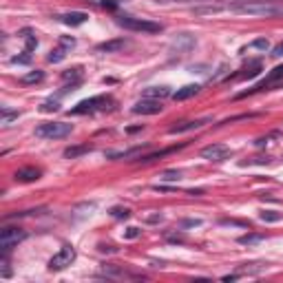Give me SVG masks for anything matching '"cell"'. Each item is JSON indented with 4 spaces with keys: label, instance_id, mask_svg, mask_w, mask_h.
I'll list each match as a JSON object with an SVG mask.
<instances>
[{
    "label": "cell",
    "instance_id": "603a6c76",
    "mask_svg": "<svg viewBox=\"0 0 283 283\" xmlns=\"http://www.w3.org/2000/svg\"><path fill=\"white\" fill-rule=\"evenodd\" d=\"M20 38L27 42V51H33V49L38 47V38L33 36L31 29H22V31H20Z\"/></svg>",
    "mask_w": 283,
    "mask_h": 283
},
{
    "label": "cell",
    "instance_id": "7a4b0ae2",
    "mask_svg": "<svg viewBox=\"0 0 283 283\" xmlns=\"http://www.w3.org/2000/svg\"><path fill=\"white\" fill-rule=\"evenodd\" d=\"M73 133V126L67 122H42L36 126V137L40 140H62Z\"/></svg>",
    "mask_w": 283,
    "mask_h": 283
},
{
    "label": "cell",
    "instance_id": "277c9868",
    "mask_svg": "<svg viewBox=\"0 0 283 283\" xmlns=\"http://www.w3.org/2000/svg\"><path fill=\"white\" fill-rule=\"evenodd\" d=\"M73 261H76V248L73 246H62L60 250L49 259V270L51 272H60V270L69 268Z\"/></svg>",
    "mask_w": 283,
    "mask_h": 283
},
{
    "label": "cell",
    "instance_id": "484cf974",
    "mask_svg": "<svg viewBox=\"0 0 283 283\" xmlns=\"http://www.w3.org/2000/svg\"><path fill=\"white\" fill-rule=\"evenodd\" d=\"M18 111H9L7 106L3 108V113H0V122H3V126H9L11 124V120H18Z\"/></svg>",
    "mask_w": 283,
    "mask_h": 283
},
{
    "label": "cell",
    "instance_id": "e0dca14e",
    "mask_svg": "<svg viewBox=\"0 0 283 283\" xmlns=\"http://www.w3.org/2000/svg\"><path fill=\"white\" fill-rule=\"evenodd\" d=\"M171 95V89L168 86H148L146 91H144V97H148V100H164V97Z\"/></svg>",
    "mask_w": 283,
    "mask_h": 283
},
{
    "label": "cell",
    "instance_id": "52a82bcc",
    "mask_svg": "<svg viewBox=\"0 0 283 283\" xmlns=\"http://www.w3.org/2000/svg\"><path fill=\"white\" fill-rule=\"evenodd\" d=\"M201 157L204 159H208V161H226L230 155H233V151L226 146V144H208V146H204L201 148Z\"/></svg>",
    "mask_w": 283,
    "mask_h": 283
},
{
    "label": "cell",
    "instance_id": "9c48e42d",
    "mask_svg": "<svg viewBox=\"0 0 283 283\" xmlns=\"http://www.w3.org/2000/svg\"><path fill=\"white\" fill-rule=\"evenodd\" d=\"M161 100H148V97H142L140 102L133 106V113L135 115H157L161 113Z\"/></svg>",
    "mask_w": 283,
    "mask_h": 283
},
{
    "label": "cell",
    "instance_id": "8992f818",
    "mask_svg": "<svg viewBox=\"0 0 283 283\" xmlns=\"http://www.w3.org/2000/svg\"><path fill=\"white\" fill-rule=\"evenodd\" d=\"M25 239H27V233L22 228H3V233H0V250L9 252L11 248L18 246Z\"/></svg>",
    "mask_w": 283,
    "mask_h": 283
},
{
    "label": "cell",
    "instance_id": "30bf717a",
    "mask_svg": "<svg viewBox=\"0 0 283 283\" xmlns=\"http://www.w3.org/2000/svg\"><path fill=\"white\" fill-rule=\"evenodd\" d=\"M208 122H212L210 118H199V120H188V122H180L175 126H171L168 133L171 135H175V133H188V131H195V129H201V126H206Z\"/></svg>",
    "mask_w": 283,
    "mask_h": 283
},
{
    "label": "cell",
    "instance_id": "d590c367",
    "mask_svg": "<svg viewBox=\"0 0 283 283\" xmlns=\"http://www.w3.org/2000/svg\"><path fill=\"white\" fill-rule=\"evenodd\" d=\"M161 219H164L161 215H151V217H146V221L148 223H157V221H161Z\"/></svg>",
    "mask_w": 283,
    "mask_h": 283
},
{
    "label": "cell",
    "instance_id": "9a60e30c",
    "mask_svg": "<svg viewBox=\"0 0 283 283\" xmlns=\"http://www.w3.org/2000/svg\"><path fill=\"white\" fill-rule=\"evenodd\" d=\"M146 146H135V148H129V151H108L106 157L108 159H135L137 155H142V151Z\"/></svg>",
    "mask_w": 283,
    "mask_h": 283
},
{
    "label": "cell",
    "instance_id": "5bb4252c",
    "mask_svg": "<svg viewBox=\"0 0 283 283\" xmlns=\"http://www.w3.org/2000/svg\"><path fill=\"white\" fill-rule=\"evenodd\" d=\"M199 91H201L199 84H186V86H182V89H177L175 93H173V100H175V102H184V100H188V97H195Z\"/></svg>",
    "mask_w": 283,
    "mask_h": 283
},
{
    "label": "cell",
    "instance_id": "f546056e",
    "mask_svg": "<svg viewBox=\"0 0 283 283\" xmlns=\"http://www.w3.org/2000/svg\"><path fill=\"white\" fill-rule=\"evenodd\" d=\"M159 180L161 182H177V180H182V171H164Z\"/></svg>",
    "mask_w": 283,
    "mask_h": 283
},
{
    "label": "cell",
    "instance_id": "ac0fdd59",
    "mask_svg": "<svg viewBox=\"0 0 283 283\" xmlns=\"http://www.w3.org/2000/svg\"><path fill=\"white\" fill-rule=\"evenodd\" d=\"M89 151H93V146H91V144H80V146H69L67 151H65V157H67V159H78L80 155H84V153H89Z\"/></svg>",
    "mask_w": 283,
    "mask_h": 283
},
{
    "label": "cell",
    "instance_id": "7402d4cb",
    "mask_svg": "<svg viewBox=\"0 0 283 283\" xmlns=\"http://www.w3.org/2000/svg\"><path fill=\"white\" fill-rule=\"evenodd\" d=\"M157 5H193V7H199V5L212 3V0H153Z\"/></svg>",
    "mask_w": 283,
    "mask_h": 283
},
{
    "label": "cell",
    "instance_id": "cb8c5ba5",
    "mask_svg": "<svg viewBox=\"0 0 283 283\" xmlns=\"http://www.w3.org/2000/svg\"><path fill=\"white\" fill-rule=\"evenodd\" d=\"M42 80H44L42 71H29V73H25V76L20 78V82L22 84H38V82H42Z\"/></svg>",
    "mask_w": 283,
    "mask_h": 283
},
{
    "label": "cell",
    "instance_id": "83f0119b",
    "mask_svg": "<svg viewBox=\"0 0 283 283\" xmlns=\"http://www.w3.org/2000/svg\"><path fill=\"white\" fill-rule=\"evenodd\" d=\"M11 65H31V51H22L20 55H14L11 58Z\"/></svg>",
    "mask_w": 283,
    "mask_h": 283
},
{
    "label": "cell",
    "instance_id": "ffe728a7",
    "mask_svg": "<svg viewBox=\"0 0 283 283\" xmlns=\"http://www.w3.org/2000/svg\"><path fill=\"white\" fill-rule=\"evenodd\" d=\"M67 51H71V49L65 47V44H60V47H55V49L47 55V60H49V62H53V65H58V62H62V60L67 58Z\"/></svg>",
    "mask_w": 283,
    "mask_h": 283
},
{
    "label": "cell",
    "instance_id": "ba28073f",
    "mask_svg": "<svg viewBox=\"0 0 283 283\" xmlns=\"http://www.w3.org/2000/svg\"><path fill=\"white\" fill-rule=\"evenodd\" d=\"M283 80V65L281 67H276V69H272V71L268 73V78L263 80V82H259L257 86H252V89H248V91H244V93H239L237 97H246V95H250V93H257V91H268L270 86H274L276 82H281Z\"/></svg>",
    "mask_w": 283,
    "mask_h": 283
},
{
    "label": "cell",
    "instance_id": "d6a6232c",
    "mask_svg": "<svg viewBox=\"0 0 283 283\" xmlns=\"http://www.w3.org/2000/svg\"><path fill=\"white\" fill-rule=\"evenodd\" d=\"M193 226H201V221L199 219H188V221L182 223V228H193Z\"/></svg>",
    "mask_w": 283,
    "mask_h": 283
},
{
    "label": "cell",
    "instance_id": "d4e9b609",
    "mask_svg": "<svg viewBox=\"0 0 283 283\" xmlns=\"http://www.w3.org/2000/svg\"><path fill=\"white\" fill-rule=\"evenodd\" d=\"M263 219V221H268V223H274V221H281L283 219V212L279 210H261V215H259Z\"/></svg>",
    "mask_w": 283,
    "mask_h": 283
},
{
    "label": "cell",
    "instance_id": "f1b7e54d",
    "mask_svg": "<svg viewBox=\"0 0 283 283\" xmlns=\"http://www.w3.org/2000/svg\"><path fill=\"white\" fill-rule=\"evenodd\" d=\"M111 217H115V219H129L131 210H129V208H122V206H115V208H111Z\"/></svg>",
    "mask_w": 283,
    "mask_h": 283
},
{
    "label": "cell",
    "instance_id": "4dcf8cb0",
    "mask_svg": "<svg viewBox=\"0 0 283 283\" xmlns=\"http://www.w3.org/2000/svg\"><path fill=\"white\" fill-rule=\"evenodd\" d=\"M58 108H60V104H58V100H47L42 104V106H40V111L42 113H55Z\"/></svg>",
    "mask_w": 283,
    "mask_h": 283
},
{
    "label": "cell",
    "instance_id": "1f68e13d",
    "mask_svg": "<svg viewBox=\"0 0 283 283\" xmlns=\"http://www.w3.org/2000/svg\"><path fill=\"white\" fill-rule=\"evenodd\" d=\"M140 235H142V230H140V228H135V226H131V228H126V230H124V239H137Z\"/></svg>",
    "mask_w": 283,
    "mask_h": 283
},
{
    "label": "cell",
    "instance_id": "e575fe53",
    "mask_svg": "<svg viewBox=\"0 0 283 283\" xmlns=\"http://www.w3.org/2000/svg\"><path fill=\"white\" fill-rule=\"evenodd\" d=\"M272 55H274V58H281V55H283V42H279V44H276V47L272 49Z\"/></svg>",
    "mask_w": 283,
    "mask_h": 283
},
{
    "label": "cell",
    "instance_id": "4fadbf2b",
    "mask_svg": "<svg viewBox=\"0 0 283 283\" xmlns=\"http://www.w3.org/2000/svg\"><path fill=\"white\" fill-rule=\"evenodd\" d=\"M14 180H16V182H22V184H31V182H38V180H40V171H38V168H31V166H27V168H20V171H16Z\"/></svg>",
    "mask_w": 283,
    "mask_h": 283
},
{
    "label": "cell",
    "instance_id": "6da1fadb",
    "mask_svg": "<svg viewBox=\"0 0 283 283\" xmlns=\"http://www.w3.org/2000/svg\"><path fill=\"white\" fill-rule=\"evenodd\" d=\"M279 0H228V11L241 16H283V7H276Z\"/></svg>",
    "mask_w": 283,
    "mask_h": 283
},
{
    "label": "cell",
    "instance_id": "2e32d148",
    "mask_svg": "<svg viewBox=\"0 0 283 283\" xmlns=\"http://www.w3.org/2000/svg\"><path fill=\"white\" fill-rule=\"evenodd\" d=\"M261 60H252V62H248V67L244 69L241 73H237L235 80H246V78H257L259 73H261Z\"/></svg>",
    "mask_w": 283,
    "mask_h": 283
},
{
    "label": "cell",
    "instance_id": "44dd1931",
    "mask_svg": "<svg viewBox=\"0 0 283 283\" xmlns=\"http://www.w3.org/2000/svg\"><path fill=\"white\" fill-rule=\"evenodd\" d=\"M62 80H67V82H71V84H80V80H82V69L76 67V69H69V71L62 73Z\"/></svg>",
    "mask_w": 283,
    "mask_h": 283
},
{
    "label": "cell",
    "instance_id": "5b68a950",
    "mask_svg": "<svg viewBox=\"0 0 283 283\" xmlns=\"http://www.w3.org/2000/svg\"><path fill=\"white\" fill-rule=\"evenodd\" d=\"M111 104V97L106 95H95V97H89V100H82L80 104L71 108V115H84V113H93V111H102Z\"/></svg>",
    "mask_w": 283,
    "mask_h": 283
},
{
    "label": "cell",
    "instance_id": "d6986e66",
    "mask_svg": "<svg viewBox=\"0 0 283 283\" xmlns=\"http://www.w3.org/2000/svg\"><path fill=\"white\" fill-rule=\"evenodd\" d=\"M268 51L270 49V40L268 38H257V40H252L248 47H244L241 49V53H246V51Z\"/></svg>",
    "mask_w": 283,
    "mask_h": 283
},
{
    "label": "cell",
    "instance_id": "4316f807",
    "mask_svg": "<svg viewBox=\"0 0 283 283\" xmlns=\"http://www.w3.org/2000/svg\"><path fill=\"white\" fill-rule=\"evenodd\" d=\"M265 235H244L239 237V244L241 246H252V244H259V241H263Z\"/></svg>",
    "mask_w": 283,
    "mask_h": 283
},
{
    "label": "cell",
    "instance_id": "3957f363",
    "mask_svg": "<svg viewBox=\"0 0 283 283\" xmlns=\"http://www.w3.org/2000/svg\"><path fill=\"white\" fill-rule=\"evenodd\" d=\"M118 25L129 29V31H140V33H159L164 29L159 22L135 18V16H118Z\"/></svg>",
    "mask_w": 283,
    "mask_h": 283
},
{
    "label": "cell",
    "instance_id": "7c38bea8",
    "mask_svg": "<svg viewBox=\"0 0 283 283\" xmlns=\"http://www.w3.org/2000/svg\"><path fill=\"white\" fill-rule=\"evenodd\" d=\"M60 20L65 22V25H69V27H80V25H84V22L89 20V14H84V11H69V14L60 16Z\"/></svg>",
    "mask_w": 283,
    "mask_h": 283
},
{
    "label": "cell",
    "instance_id": "836d02e7",
    "mask_svg": "<svg viewBox=\"0 0 283 283\" xmlns=\"http://www.w3.org/2000/svg\"><path fill=\"white\" fill-rule=\"evenodd\" d=\"M60 44H65V47H69V49H73V47H76V40H73V38H60Z\"/></svg>",
    "mask_w": 283,
    "mask_h": 283
},
{
    "label": "cell",
    "instance_id": "8fae6325",
    "mask_svg": "<svg viewBox=\"0 0 283 283\" xmlns=\"http://www.w3.org/2000/svg\"><path fill=\"white\" fill-rule=\"evenodd\" d=\"M126 44H129L126 38H115V40H108V42L97 44L95 51H100V53H118V51H122Z\"/></svg>",
    "mask_w": 283,
    "mask_h": 283
}]
</instances>
